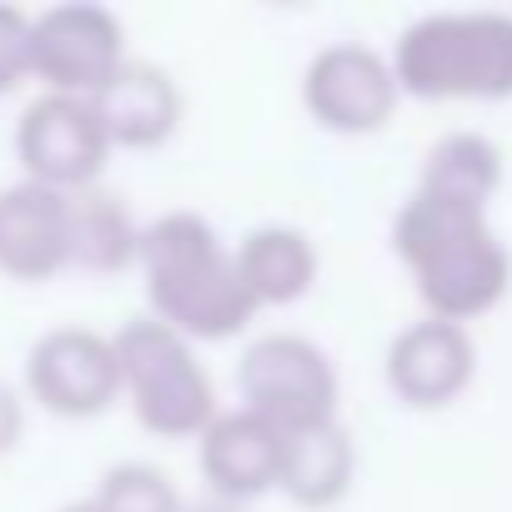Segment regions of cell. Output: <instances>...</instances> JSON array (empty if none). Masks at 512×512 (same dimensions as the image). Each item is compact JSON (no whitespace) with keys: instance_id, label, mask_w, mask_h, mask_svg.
I'll return each instance as SVG.
<instances>
[{"instance_id":"obj_8","label":"cell","mask_w":512,"mask_h":512,"mask_svg":"<svg viewBox=\"0 0 512 512\" xmlns=\"http://www.w3.org/2000/svg\"><path fill=\"white\" fill-rule=\"evenodd\" d=\"M126 66V31L106 6L91 0H66L36 16L31 36V76L51 96H81L91 101L116 71Z\"/></svg>"},{"instance_id":"obj_10","label":"cell","mask_w":512,"mask_h":512,"mask_svg":"<svg viewBox=\"0 0 512 512\" xmlns=\"http://www.w3.org/2000/svg\"><path fill=\"white\" fill-rule=\"evenodd\" d=\"M382 377L392 387V397L412 412H437L452 407L472 377H477V347L472 332L442 317H422L412 327H402L387 342V362Z\"/></svg>"},{"instance_id":"obj_20","label":"cell","mask_w":512,"mask_h":512,"mask_svg":"<svg viewBox=\"0 0 512 512\" xmlns=\"http://www.w3.org/2000/svg\"><path fill=\"white\" fill-rule=\"evenodd\" d=\"M21 437H26V402L11 382H0V457L16 452Z\"/></svg>"},{"instance_id":"obj_12","label":"cell","mask_w":512,"mask_h":512,"mask_svg":"<svg viewBox=\"0 0 512 512\" xmlns=\"http://www.w3.org/2000/svg\"><path fill=\"white\" fill-rule=\"evenodd\" d=\"M71 267V196L41 181L0 186V272L11 282H51Z\"/></svg>"},{"instance_id":"obj_13","label":"cell","mask_w":512,"mask_h":512,"mask_svg":"<svg viewBox=\"0 0 512 512\" xmlns=\"http://www.w3.org/2000/svg\"><path fill=\"white\" fill-rule=\"evenodd\" d=\"M111 146L121 151H151L166 146L181 126V86L171 81V71L151 66V61H126L96 96H91Z\"/></svg>"},{"instance_id":"obj_3","label":"cell","mask_w":512,"mask_h":512,"mask_svg":"<svg viewBox=\"0 0 512 512\" xmlns=\"http://www.w3.org/2000/svg\"><path fill=\"white\" fill-rule=\"evenodd\" d=\"M392 71L417 101H507L512 96V16L507 11H432L397 46Z\"/></svg>"},{"instance_id":"obj_19","label":"cell","mask_w":512,"mask_h":512,"mask_svg":"<svg viewBox=\"0 0 512 512\" xmlns=\"http://www.w3.org/2000/svg\"><path fill=\"white\" fill-rule=\"evenodd\" d=\"M31 36H36V16L0 0V96H11L31 76Z\"/></svg>"},{"instance_id":"obj_11","label":"cell","mask_w":512,"mask_h":512,"mask_svg":"<svg viewBox=\"0 0 512 512\" xmlns=\"http://www.w3.org/2000/svg\"><path fill=\"white\" fill-rule=\"evenodd\" d=\"M282 457H287V437L246 407L221 412L201 437H196V462H201V482L211 487V497L221 502H256L282 487Z\"/></svg>"},{"instance_id":"obj_4","label":"cell","mask_w":512,"mask_h":512,"mask_svg":"<svg viewBox=\"0 0 512 512\" xmlns=\"http://www.w3.org/2000/svg\"><path fill=\"white\" fill-rule=\"evenodd\" d=\"M116 357H121V382L136 422L151 437H201L221 412H216V387L211 372L196 362V342L171 332L156 317L126 322L116 332Z\"/></svg>"},{"instance_id":"obj_5","label":"cell","mask_w":512,"mask_h":512,"mask_svg":"<svg viewBox=\"0 0 512 512\" xmlns=\"http://www.w3.org/2000/svg\"><path fill=\"white\" fill-rule=\"evenodd\" d=\"M236 387L241 407L267 417L282 437L337 422V367L302 332L256 337L236 362Z\"/></svg>"},{"instance_id":"obj_2","label":"cell","mask_w":512,"mask_h":512,"mask_svg":"<svg viewBox=\"0 0 512 512\" xmlns=\"http://www.w3.org/2000/svg\"><path fill=\"white\" fill-rule=\"evenodd\" d=\"M136 267L146 277L151 317L186 342H226L262 312L236 272V246H226L201 211H161L141 226Z\"/></svg>"},{"instance_id":"obj_7","label":"cell","mask_w":512,"mask_h":512,"mask_svg":"<svg viewBox=\"0 0 512 512\" xmlns=\"http://www.w3.org/2000/svg\"><path fill=\"white\" fill-rule=\"evenodd\" d=\"M402 101L392 56L362 46V41H332L322 46L302 71V106L322 131L337 136H372L392 121Z\"/></svg>"},{"instance_id":"obj_18","label":"cell","mask_w":512,"mask_h":512,"mask_svg":"<svg viewBox=\"0 0 512 512\" xmlns=\"http://www.w3.org/2000/svg\"><path fill=\"white\" fill-rule=\"evenodd\" d=\"M96 497H101L106 512H186L176 482L161 467H151V462H116V467H106Z\"/></svg>"},{"instance_id":"obj_1","label":"cell","mask_w":512,"mask_h":512,"mask_svg":"<svg viewBox=\"0 0 512 512\" xmlns=\"http://www.w3.org/2000/svg\"><path fill=\"white\" fill-rule=\"evenodd\" d=\"M392 246L407 262L427 317L467 327L492 312L512 287V256L487 221V206L417 186L392 226Z\"/></svg>"},{"instance_id":"obj_22","label":"cell","mask_w":512,"mask_h":512,"mask_svg":"<svg viewBox=\"0 0 512 512\" xmlns=\"http://www.w3.org/2000/svg\"><path fill=\"white\" fill-rule=\"evenodd\" d=\"M61 512H106V507H101V497L91 492V497H76V502H66Z\"/></svg>"},{"instance_id":"obj_9","label":"cell","mask_w":512,"mask_h":512,"mask_svg":"<svg viewBox=\"0 0 512 512\" xmlns=\"http://www.w3.org/2000/svg\"><path fill=\"white\" fill-rule=\"evenodd\" d=\"M111 136L91 101L81 96H36L16 121V156L26 166V181L56 186L66 196L91 191L111 161Z\"/></svg>"},{"instance_id":"obj_16","label":"cell","mask_w":512,"mask_h":512,"mask_svg":"<svg viewBox=\"0 0 512 512\" xmlns=\"http://www.w3.org/2000/svg\"><path fill=\"white\" fill-rule=\"evenodd\" d=\"M141 262V226L116 191H76L71 196V267L86 272H126Z\"/></svg>"},{"instance_id":"obj_15","label":"cell","mask_w":512,"mask_h":512,"mask_svg":"<svg viewBox=\"0 0 512 512\" xmlns=\"http://www.w3.org/2000/svg\"><path fill=\"white\" fill-rule=\"evenodd\" d=\"M357 482V442L342 422L312 427L287 437V457H282V492L297 507L327 512L337 507Z\"/></svg>"},{"instance_id":"obj_21","label":"cell","mask_w":512,"mask_h":512,"mask_svg":"<svg viewBox=\"0 0 512 512\" xmlns=\"http://www.w3.org/2000/svg\"><path fill=\"white\" fill-rule=\"evenodd\" d=\"M186 512H246V507H236V502H221V497H206V502H196V507H186Z\"/></svg>"},{"instance_id":"obj_6","label":"cell","mask_w":512,"mask_h":512,"mask_svg":"<svg viewBox=\"0 0 512 512\" xmlns=\"http://www.w3.org/2000/svg\"><path fill=\"white\" fill-rule=\"evenodd\" d=\"M26 392L36 407L66 422L101 417L116 397H126L116 337L96 327H51L26 352Z\"/></svg>"},{"instance_id":"obj_14","label":"cell","mask_w":512,"mask_h":512,"mask_svg":"<svg viewBox=\"0 0 512 512\" xmlns=\"http://www.w3.org/2000/svg\"><path fill=\"white\" fill-rule=\"evenodd\" d=\"M236 272L256 307H292L317 287L322 256L302 226L272 221V226H251L236 241Z\"/></svg>"},{"instance_id":"obj_17","label":"cell","mask_w":512,"mask_h":512,"mask_svg":"<svg viewBox=\"0 0 512 512\" xmlns=\"http://www.w3.org/2000/svg\"><path fill=\"white\" fill-rule=\"evenodd\" d=\"M417 186L457 196V201H472V206H487L492 191L502 186V151L482 131H447L427 151Z\"/></svg>"}]
</instances>
